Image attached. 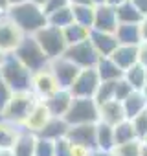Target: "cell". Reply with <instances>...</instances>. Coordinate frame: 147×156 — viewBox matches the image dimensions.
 Segmentation results:
<instances>
[{
  "instance_id": "obj_1",
  "label": "cell",
  "mask_w": 147,
  "mask_h": 156,
  "mask_svg": "<svg viewBox=\"0 0 147 156\" xmlns=\"http://www.w3.org/2000/svg\"><path fill=\"white\" fill-rule=\"evenodd\" d=\"M6 15L9 20H13L17 24V28L24 35H35L37 31H41L42 28L48 26V17L44 15L42 8H39L31 2L13 6L6 11Z\"/></svg>"
},
{
  "instance_id": "obj_2",
  "label": "cell",
  "mask_w": 147,
  "mask_h": 156,
  "mask_svg": "<svg viewBox=\"0 0 147 156\" xmlns=\"http://www.w3.org/2000/svg\"><path fill=\"white\" fill-rule=\"evenodd\" d=\"M0 75L4 77V81L11 88L13 94H22V92H31V81L33 73L13 55L9 53L0 66Z\"/></svg>"
},
{
  "instance_id": "obj_3",
  "label": "cell",
  "mask_w": 147,
  "mask_h": 156,
  "mask_svg": "<svg viewBox=\"0 0 147 156\" xmlns=\"http://www.w3.org/2000/svg\"><path fill=\"white\" fill-rule=\"evenodd\" d=\"M31 73H37V72H42L50 66V59L46 57V53L42 51V48L39 46V42L35 41L33 35H26L22 39V42L19 44V48L15 50L13 53Z\"/></svg>"
},
{
  "instance_id": "obj_4",
  "label": "cell",
  "mask_w": 147,
  "mask_h": 156,
  "mask_svg": "<svg viewBox=\"0 0 147 156\" xmlns=\"http://www.w3.org/2000/svg\"><path fill=\"white\" fill-rule=\"evenodd\" d=\"M37 103H39V99H37V96L33 92L13 94L9 103L6 105V108L0 112V118L13 123V125H17V127H22Z\"/></svg>"
},
{
  "instance_id": "obj_5",
  "label": "cell",
  "mask_w": 147,
  "mask_h": 156,
  "mask_svg": "<svg viewBox=\"0 0 147 156\" xmlns=\"http://www.w3.org/2000/svg\"><path fill=\"white\" fill-rule=\"evenodd\" d=\"M64 121L70 127H74V125H96L99 121V107L94 99L74 98L72 107L64 116Z\"/></svg>"
},
{
  "instance_id": "obj_6",
  "label": "cell",
  "mask_w": 147,
  "mask_h": 156,
  "mask_svg": "<svg viewBox=\"0 0 147 156\" xmlns=\"http://www.w3.org/2000/svg\"><path fill=\"white\" fill-rule=\"evenodd\" d=\"M33 37H35V41L39 42V46L42 48V51L46 53V57L50 61L63 57L66 48H68L66 41H64V35H63V30H59L55 26H46L41 31H37Z\"/></svg>"
},
{
  "instance_id": "obj_7",
  "label": "cell",
  "mask_w": 147,
  "mask_h": 156,
  "mask_svg": "<svg viewBox=\"0 0 147 156\" xmlns=\"http://www.w3.org/2000/svg\"><path fill=\"white\" fill-rule=\"evenodd\" d=\"M70 62H74L79 70H87V68H96L98 61H99V55L98 51L94 50L92 42H90V37L79 44H74V46H68L64 55Z\"/></svg>"
},
{
  "instance_id": "obj_8",
  "label": "cell",
  "mask_w": 147,
  "mask_h": 156,
  "mask_svg": "<svg viewBox=\"0 0 147 156\" xmlns=\"http://www.w3.org/2000/svg\"><path fill=\"white\" fill-rule=\"evenodd\" d=\"M101 85V79L96 72V68H87L81 70L76 77V81L68 88L74 98H85V99H94L98 88Z\"/></svg>"
},
{
  "instance_id": "obj_9",
  "label": "cell",
  "mask_w": 147,
  "mask_h": 156,
  "mask_svg": "<svg viewBox=\"0 0 147 156\" xmlns=\"http://www.w3.org/2000/svg\"><path fill=\"white\" fill-rule=\"evenodd\" d=\"M48 68H50V72L53 73V77H55V81H57L59 88H64V90H68V88L72 87V83L76 81L77 73L81 72L76 64L70 62L66 57L53 59V61L50 62Z\"/></svg>"
},
{
  "instance_id": "obj_10",
  "label": "cell",
  "mask_w": 147,
  "mask_h": 156,
  "mask_svg": "<svg viewBox=\"0 0 147 156\" xmlns=\"http://www.w3.org/2000/svg\"><path fill=\"white\" fill-rule=\"evenodd\" d=\"M26 35L17 28V24L13 20L8 19V15L0 20V50L4 53H15V50L19 48V44L22 42Z\"/></svg>"
},
{
  "instance_id": "obj_11",
  "label": "cell",
  "mask_w": 147,
  "mask_h": 156,
  "mask_svg": "<svg viewBox=\"0 0 147 156\" xmlns=\"http://www.w3.org/2000/svg\"><path fill=\"white\" fill-rule=\"evenodd\" d=\"M59 90V85L55 81L53 73L50 72V68L42 70V72H37L33 73V81H31V92L37 96L39 101H44L48 99L52 94H55Z\"/></svg>"
},
{
  "instance_id": "obj_12",
  "label": "cell",
  "mask_w": 147,
  "mask_h": 156,
  "mask_svg": "<svg viewBox=\"0 0 147 156\" xmlns=\"http://www.w3.org/2000/svg\"><path fill=\"white\" fill-rule=\"evenodd\" d=\"M120 22H118V15H116V8L112 6H98L96 8V15H94V31H101V33H116Z\"/></svg>"
},
{
  "instance_id": "obj_13",
  "label": "cell",
  "mask_w": 147,
  "mask_h": 156,
  "mask_svg": "<svg viewBox=\"0 0 147 156\" xmlns=\"http://www.w3.org/2000/svg\"><path fill=\"white\" fill-rule=\"evenodd\" d=\"M96 125H74L68 129L66 140L72 145H81V147L96 151L98 149V145H96Z\"/></svg>"
},
{
  "instance_id": "obj_14",
  "label": "cell",
  "mask_w": 147,
  "mask_h": 156,
  "mask_svg": "<svg viewBox=\"0 0 147 156\" xmlns=\"http://www.w3.org/2000/svg\"><path fill=\"white\" fill-rule=\"evenodd\" d=\"M72 101H74V96L70 94V90H64V88H59L55 94H52L48 99H44V107L48 108L50 116L52 118H64L66 112L70 110L72 107Z\"/></svg>"
},
{
  "instance_id": "obj_15",
  "label": "cell",
  "mask_w": 147,
  "mask_h": 156,
  "mask_svg": "<svg viewBox=\"0 0 147 156\" xmlns=\"http://www.w3.org/2000/svg\"><path fill=\"white\" fill-rule=\"evenodd\" d=\"M90 42L99 57H110L114 53V50L120 46L114 33H101V31H94V30L90 31Z\"/></svg>"
},
{
  "instance_id": "obj_16",
  "label": "cell",
  "mask_w": 147,
  "mask_h": 156,
  "mask_svg": "<svg viewBox=\"0 0 147 156\" xmlns=\"http://www.w3.org/2000/svg\"><path fill=\"white\" fill-rule=\"evenodd\" d=\"M50 118H52V116H50L48 108L44 107L42 101H39V103L35 105V108L31 110V114L28 116V119H26V123L22 125V129L37 136V134L44 129V125L50 121Z\"/></svg>"
},
{
  "instance_id": "obj_17",
  "label": "cell",
  "mask_w": 147,
  "mask_h": 156,
  "mask_svg": "<svg viewBox=\"0 0 147 156\" xmlns=\"http://www.w3.org/2000/svg\"><path fill=\"white\" fill-rule=\"evenodd\" d=\"M99 121H103L110 127H116L118 123L125 121V112H123L121 103L120 101H109V103L99 105Z\"/></svg>"
},
{
  "instance_id": "obj_18",
  "label": "cell",
  "mask_w": 147,
  "mask_h": 156,
  "mask_svg": "<svg viewBox=\"0 0 147 156\" xmlns=\"http://www.w3.org/2000/svg\"><path fill=\"white\" fill-rule=\"evenodd\" d=\"M96 72H98V75H99L101 83L123 79V70H121L110 57H99V61H98V64H96Z\"/></svg>"
},
{
  "instance_id": "obj_19",
  "label": "cell",
  "mask_w": 147,
  "mask_h": 156,
  "mask_svg": "<svg viewBox=\"0 0 147 156\" xmlns=\"http://www.w3.org/2000/svg\"><path fill=\"white\" fill-rule=\"evenodd\" d=\"M114 35L118 39V44H123V46H140L142 44L140 24H120Z\"/></svg>"
},
{
  "instance_id": "obj_20",
  "label": "cell",
  "mask_w": 147,
  "mask_h": 156,
  "mask_svg": "<svg viewBox=\"0 0 147 156\" xmlns=\"http://www.w3.org/2000/svg\"><path fill=\"white\" fill-rule=\"evenodd\" d=\"M110 59L125 72L131 66L138 64V46H123V44H120L114 50V53L110 55Z\"/></svg>"
},
{
  "instance_id": "obj_21",
  "label": "cell",
  "mask_w": 147,
  "mask_h": 156,
  "mask_svg": "<svg viewBox=\"0 0 147 156\" xmlns=\"http://www.w3.org/2000/svg\"><path fill=\"white\" fill-rule=\"evenodd\" d=\"M70 125L64 121V118H50V121L44 125V129L37 134V138H44V140H52L57 141L61 138H66Z\"/></svg>"
},
{
  "instance_id": "obj_22",
  "label": "cell",
  "mask_w": 147,
  "mask_h": 156,
  "mask_svg": "<svg viewBox=\"0 0 147 156\" xmlns=\"http://www.w3.org/2000/svg\"><path fill=\"white\" fill-rule=\"evenodd\" d=\"M121 107H123V112H125V119L132 121L136 116H140L143 110H147V101H145V98H143V92L134 90V92L121 103Z\"/></svg>"
},
{
  "instance_id": "obj_23",
  "label": "cell",
  "mask_w": 147,
  "mask_h": 156,
  "mask_svg": "<svg viewBox=\"0 0 147 156\" xmlns=\"http://www.w3.org/2000/svg\"><path fill=\"white\" fill-rule=\"evenodd\" d=\"M96 145H98V151H103V152H112V149L116 147V141H114V127L103 123V121H98L96 125Z\"/></svg>"
},
{
  "instance_id": "obj_24",
  "label": "cell",
  "mask_w": 147,
  "mask_h": 156,
  "mask_svg": "<svg viewBox=\"0 0 147 156\" xmlns=\"http://www.w3.org/2000/svg\"><path fill=\"white\" fill-rule=\"evenodd\" d=\"M35 143H37V136L22 129L11 151L15 156H35Z\"/></svg>"
},
{
  "instance_id": "obj_25",
  "label": "cell",
  "mask_w": 147,
  "mask_h": 156,
  "mask_svg": "<svg viewBox=\"0 0 147 156\" xmlns=\"http://www.w3.org/2000/svg\"><path fill=\"white\" fill-rule=\"evenodd\" d=\"M123 79L138 92H142L145 87H147V68H143L140 62L131 66L129 70L123 72Z\"/></svg>"
},
{
  "instance_id": "obj_26",
  "label": "cell",
  "mask_w": 147,
  "mask_h": 156,
  "mask_svg": "<svg viewBox=\"0 0 147 156\" xmlns=\"http://www.w3.org/2000/svg\"><path fill=\"white\" fill-rule=\"evenodd\" d=\"M20 130H22V127H17V125L0 118V151L2 149H13Z\"/></svg>"
},
{
  "instance_id": "obj_27",
  "label": "cell",
  "mask_w": 147,
  "mask_h": 156,
  "mask_svg": "<svg viewBox=\"0 0 147 156\" xmlns=\"http://www.w3.org/2000/svg\"><path fill=\"white\" fill-rule=\"evenodd\" d=\"M116 15H118L120 24H142V20H143V15L134 8L131 0H125L121 6L116 8Z\"/></svg>"
},
{
  "instance_id": "obj_28",
  "label": "cell",
  "mask_w": 147,
  "mask_h": 156,
  "mask_svg": "<svg viewBox=\"0 0 147 156\" xmlns=\"http://www.w3.org/2000/svg\"><path fill=\"white\" fill-rule=\"evenodd\" d=\"M72 13H74V22L92 30L94 26V15H96V8L94 6H70Z\"/></svg>"
},
{
  "instance_id": "obj_29",
  "label": "cell",
  "mask_w": 147,
  "mask_h": 156,
  "mask_svg": "<svg viewBox=\"0 0 147 156\" xmlns=\"http://www.w3.org/2000/svg\"><path fill=\"white\" fill-rule=\"evenodd\" d=\"M90 31L88 28H83L79 24H70L68 28L63 30V35H64V41H66V46H74V44H79L83 41H87L90 37Z\"/></svg>"
},
{
  "instance_id": "obj_30",
  "label": "cell",
  "mask_w": 147,
  "mask_h": 156,
  "mask_svg": "<svg viewBox=\"0 0 147 156\" xmlns=\"http://www.w3.org/2000/svg\"><path fill=\"white\" fill-rule=\"evenodd\" d=\"M134 140H138V138H136L132 121L125 119V121H121V123H118L114 127V141H116V145H123V143H129V141H134Z\"/></svg>"
},
{
  "instance_id": "obj_31",
  "label": "cell",
  "mask_w": 147,
  "mask_h": 156,
  "mask_svg": "<svg viewBox=\"0 0 147 156\" xmlns=\"http://www.w3.org/2000/svg\"><path fill=\"white\" fill-rule=\"evenodd\" d=\"M70 24H74L72 8H64V9H59V11L48 15V26H55V28H59V30H64V28H68Z\"/></svg>"
},
{
  "instance_id": "obj_32",
  "label": "cell",
  "mask_w": 147,
  "mask_h": 156,
  "mask_svg": "<svg viewBox=\"0 0 147 156\" xmlns=\"http://www.w3.org/2000/svg\"><path fill=\"white\" fill-rule=\"evenodd\" d=\"M142 141L140 140H134V141H129V143H123V145H116L110 152V156H142Z\"/></svg>"
},
{
  "instance_id": "obj_33",
  "label": "cell",
  "mask_w": 147,
  "mask_h": 156,
  "mask_svg": "<svg viewBox=\"0 0 147 156\" xmlns=\"http://www.w3.org/2000/svg\"><path fill=\"white\" fill-rule=\"evenodd\" d=\"M114 90H116V81H105L99 85L96 96H94V101L99 105L103 103H109V101H114Z\"/></svg>"
},
{
  "instance_id": "obj_34",
  "label": "cell",
  "mask_w": 147,
  "mask_h": 156,
  "mask_svg": "<svg viewBox=\"0 0 147 156\" xmlns=\"http://www.w3.org/2000/svg\"><path fill=\"white\" fill-rule=\"evenodd\" d=\"M35 156H55V141L44 140V138H37Z\"/></svg>"
},
{
  "instance_id": "obj_35",
  "label": "cell",
  "mask_w": 147,
  "mask_h": 156,
  "mask_svg": "<svg viewBox=\"0 0 147 156\" xmlns=\"http://www.w3.org/2000/svg\"><path fill=\"white\" fill-rule=\"evenodd\" d=\"M132 127H134V132H136V138L140 141H143L147 138V110H143L140 116H136L132 119Z\"/></svg>"
},
{
  "instance_id": "obj_36",
  "label": "cell",
  "mask_w": 147,
  "mask_h": 156,
  "mask_svg": "<svg viewBox=\"0 0 147 156\" xmlns=\"http://www.w3.org/2000/svg\"><path fill=\"white\" fill-rule=\"evenodd\" d=\"M134 92V88L125 81V79H120V81H116V90H114V101H120V103H123L131 94Z\"/></svg>"
},
{
  "instance_id": "obj_37",
  "label": "cell",
  "mask_w": 147,
  "mask_h": 156,
  "mask_svg": "<svg viewBox=\"0 0 147 156\" xmlns=\"http://www.w3.org/2000/svg\"><path fill=\"white\" fill-rule=\"evenodd\" d=\"M64 8H70V0H48L44 4V8H42V11L48 17V15H52V13H55L59 9H64Z\"/></svg>"
},
{
  "instance_id": "obj_38",
  "label": "cell",
  "mask_w": 147,
  "mask_h": 156,
  "mask_svg": "<svg viewBox=\"0 0 147 156\" xmlns=\"http://www.w3.org/2000/svg\"><path fill=\"white\" fill-rule=\"evenodd\" d=\"M11 96H13L11 88H9V87H8V83L4 81V77L0 75V112H2V110L6 108V105L9 103Z\"/></svg>"
},
{
  "instance_id": "obj_39",
  "label": "cell",
  "mask_w": 147,
  "mask_h": 156,
  "mask_svg": "<svg viewBox=\"0 0 147 156\" xmlns=\"http://www.w3.org/2000/svg\"><path fill=\"white\" fill-rule=\"evenodd\" d=\"M70 152H72V143L66 138L55 141V156H70Z\"/></svg>"
},
{
  "instance_id": "obj_40",
  "label": "cell",
  "mask_w": 147,
  "mask_h": 156,
  "mask_svg": "<svg viewBox=\"0 0 147 156\" xmlns=\"http://www.w3.org/2000/svg\"><path fill=\"white\" fill-rule=\"evenodd\" d=\"M138 62L147 68V41H142V44L138 46Z\"/></svg>"
},
{
  "instance_id": "obj_41",
  "label": "cell",
  "mask_w": 147,
  "mask_h": 156,
  "mask_svg": "<svg viewBox=\"0 0 147 156\" xmlns=\"http://www.w3.org/2000/svg\"><path fill=\"white\" fill-rule=\"evenodd\" d=\"M90 154H92V149H87V147H81V145H72L70 156H90Z\"/></svg>"
},
{
  "instance_id": "obj_42",
  "label": "cell",
  "mask_w": 147,
  "mask_h": 156,
  "mask_svg": "<svg viewBox=\"0 0 147 156\" xmlns=\"http://www.w3.org/2000/svg\"><path fill=\"white\" fill-rule=\"evenodd\" d=\"M131 2L134 4V8H136L143 17H147V0H131Z\"/></svg>"
},
{
  "instance_id": "obj_43",
  "label": "cell",
  "mask_w": 147,
  "mask_h": 156,
  "mask_svg": "<svg viewBox=\"0 0 147 156\" xmlns=\"http://www.w3.org/2000/svg\"><path fill=\"white\" fill-rule=\"evenodd\" d=\"M140 30H142V41H147V17H143V20L140 24Z\"/></svg>"
},
{
  "instance_id": "obj_44",
  "label": "cell",
  "mask_w": 147,
  "mask_h": 156,
  "mask_svg": "<svg viewBox=\"0 0 147 156\" xmlns=\"http://www.w3.org/2000/svg\"><path fill=\"white\" fill-rule=\"evenodd\" d=\"M70 6H92V0H70Z\"/></svg>"
},
{
  "instance_id": "obj_45",
  "label": "cell",
  "mask_w": 147,
  "mask_h": 156,
  "mask_svg": "<svg viewBox=\"0 0 147 156\" xmlns=\"http://www.w3.org/2000/svg\"><path fill=\"white\" fill-rule=\"evenodd\" d=\"M6 2H8V9H9V8H13V6H19V4L28 2V0H6Z\"/></svg>"
},
{
  "instance_id": "obj_46",
  "label": "cell",
  "mask_w": 147,
  "mask_h": 156,
  "mask_svg": "<svg viewBox=\"0 0 147 156\" xmlns=\"http://www.w3.org/2000/svg\"><path fill=\"white\" fill-rule=\"evenodd\" d=\"M125 2V0H107V6H112V8H118Z\"/></svg>"
},
{
  "instance_id": "obj_47",
  "label": "cell",
  "mask_w": 147,
  "mask_h": 156,
  "mask_svg": "<svg viewBox=\"0 0 147 156\" xmlns=\"http://www.w3.org/2000/svg\"><path fill=\"white\" fill-rule=\"evenodd\" d=\"M28 2H31V4H35V6H39V8H44V4L48 2V0H28Z\"/></svg>"
},
{
  "instance_id": "obj_48",
  "label": "cell",
  "mask_w": 147,
  "mask_h": 156,
  "mask_svg": "<svg viewBox=\"0 0 147 156\" xmlns=\"http://www.w3.org/2000/svg\"><path fill=\"white\" fill-rule=\"evenodd\" d=\"M0 156H15V154H13L11 149H2V151H0Z\"/></svg>"
},
{
  "instance_id": "obj_49",
  "label": "cell",
  "mask_w": 147,
  "mask_h": 156,
  "mask_svg": "<svg viewBox=\"0 0 147 156\" xmlns=\"http://www.w3.org/2000/svg\"><path fill=\"white\" fill-rule=\"evenodd\" d=\"M90 156H110V154H109V152H103V151H98V149H96V151H92V154H90Z\"/></svg>"
},
{
  "instance_id": "obj_50",
  "label": "cell",
  "mask_w": 147,
  "mask_h": 156,
  "mask_svg": "<svg viewBox=\"0 0 147 156\" xmlns=\"http://www.w3.org/2000/svg\"><path fill=\"white\" fill-rule=\"evenodd\" d=\"M103 4H107V0H92V6H94V8L103 6Z\"/></svg>"
},
{
  "instance_id": "obj_51",
  "label": "cell",
  "mask_w": 147,
  "mask_h": 156,
  "mask_svg": "<svg viewBox=\"0 0 147 156\" xmlns=\"http://www.w3.org/2000/svg\"><path fill=\"white\" fill-rule=\"evenodd\" d=\"M6 57H8V53H4L2 50H0V66L4 64V61H6Z\"/></svg>"
},
{
  "instance_id": "obj_52",
  "label": "cell",
  "mask_w": 147,
  "mask_h": 156,
  "mask_svg": "<svg viewBox=\"0 0 147 156\" xmlns=\"http://www.w3.org/2000/svg\"><path fill=\"white\" fill-rule=\"evenodd\" d=\"M142 143H143V141H142ZM142 156H147V143L142 145Z\"/></svg>"
},
{
  "instance_id": "obj_53",
  "label": "cell",
  "mask_w": 147,
  "mask_h": 156,
  "mask_svg": "<svg viewBox=\"0 0 147 156\" xmlns=\"http://www.w3.org/2000/svg\"><path fill=\"white\" fill-rule=\"evenodd\" d=\"M0 8L8 11V2H6V0H0Z\"/></svg>"
},
{
  "instance_id": "obj_54",
  "label": "cell",
  "mask_w": 147,
  "mask_h": 156,
  "mask_svg": "<svg viewBox=\"0 0 147 156\" xmlns=\"http://www.w3.org/2000/svg\"><path fill=\"white\" fill-rule=\"evenodd\" d=\"M6 17V9H2V8H0V20H2Z\"/></svg>"
},
{
  "instance_id": "obj_55",
  "label": "cell",
  "mask_w": 147,
  "mask_h": 156,
  "mask_svg": "<svg viewBox=\"0 0 147 156\" xmlns=\"http://www.w3.org/2000/svg\"><path fill=\"white\" fill-rule=\"evenodd\" d=\"M142 92H143V98H145V101H147V87H145V88H143Z\"/></svg>"
},
{
  "instance_id": "obj_56",
  "label": "cell",
  "mask_w": 147,
  "mask_h": 156,
  "mask_svg": "<svg viewBox=\"0 0 147 156\" xmlns=\"http://www.w3.org/2000/svg\"><path fill=\"white\" fill-rule=\"evenodd\" d=\"M143 143H147V138H145V140H143Z\"/></svg>"
}]
</instances>
